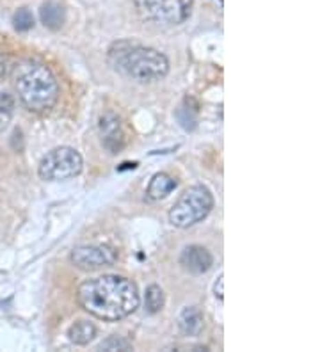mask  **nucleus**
<instances>
[{
  "mask_svg": "<svg viewBox=\"0 0 320 352\" xmlns=\"http://www.w3.org/2000/svg\"><path fill=\"white\" fill-rule=\"evenodd\" d=\"M77 301L93 317L118 322L139 308L141 297L132 279L107 274L82 281L77 288Z\"/></svg>",
  "mask_w": 320,
  "mask_h": 352,
  "instance_id": "obj_1",
  "label": "nucleus"
},
{
  "mask_svg": "<svg viewBox=\"0 0 320 352\" xmlns=\"http://www.w3.org/2000/svg\"><path fill=\"white\" fill-rule=\"evenodd\" d=\"M70 342L75 345H87L96 336V327L87 320H78L68 331Z\"/></svg>",
  "mask_w": 320,
  "mask_h": 352,
  "instance_id": "obj_13",
  "label": "nucleus"
},
{
  "mask_svg": "<svg viewBox=\"0 0 320 352\" xmlns=\"http://www.w3.org/2000/svg\"><path fill=\"white\" fill-rule=\"evenodd\" d=\"M13 23L17 30H20V32H27V30H30L32 27H34V16H32V13H30L29 9L21 8L14 13Z\"/></svg>",
  "mask_w": 320,
  "mask_h": 352,
  "instance_id": "obj_17",
  "label": "nucleus"
},
{
  "mask_svg": "<svg viewBox=\"0 0 320 352\" xmlns=\"http://www.w3.org/2000/svg\"><path fill=\"white\" fill-rule=\"evenodd\" d=\"M222 276H219L217 283H215V297H217L219 301H222L224 299V294H222Z\"/></svg>",
  "mask_w": 320,
  "mask_h": 352,
  "instance_id": "obj_19",
  "label": "nucleus"
},
{
  "mask_svg": "<svg viewBox=\"0 0 320 352\" xmlns=\"http://www.w3.org/2000/svg\"><path fill=\"white\" fill-rule=\"evenodd\" d=\"M100 135H102L103 146L111 153H120L128 142V133L125 129V123L118 114L114 112H107L100 118Z\"/></svg>",
  "mask_w": 320,
  "mask_h": 352,
  "instance_id": "obj_8",
  "label": "nucleus"
},
{
  "mask_svg": "<svg viewBox=\"0 0 320 352\" xmlns=\"http://www.w3.org/2000/svg\"><path fill=\"white\" fill-rule=\"evenodd\" d=\"M39 18H41L43 25L52 30H57L64 23V9L57 2H47L39 9Z\"/></svg>",
  "mask_w": 320,
  "mask_h": 352,
  "instance_id": "obj_12",
  "label": "nucleus"
},
{
  "mask_svg": "<svg viewBox=\"0 0 320 352\" xmlns=\"http://www.w3.org/2000/svg\"><path fill=\"white\" fill-rule=\"evenodd\" d=\"M82 166H84L82 155L75 148H54L43 157L39 164V178L47 182L70 180L73 176L81 175Z\"/></svg>",
  "mask_w": 320,
  "mask_h": 352,
  "instance_id": "obj_6",
  "label": "nucleus"
},
{
  "mask_svg": "<svg viewBox=\"0 0 320 352\" xmlns=\"http://www.w3.org/2000/svg\"><path fill=\"white\" fill-rule=\"evenodd\" d=\"M116 260H118L116 251L107 245H78L72 251L73 265L85 272L112 265Z\"/></svg>",
  "mask_w": 320,
  "mask_h": 352,
  "instance_id": "obj_7",
  "label": "nucleus"
},
{
  "mask_svg": "<svg viewBox=\"0 0 320 352\" xmlns=\"http://www.w3.org/2000/svg\"><path fill=\"white\" fill-rule=\"evenodd\" d=\"M98 351H132V344L128 340L121 338V336H111V338L98 345Z\"/></svg>",
  "mask_w": 320,
  "mask_h": 352,
  "instance_id": "obj_18",
  "label": "nucleus"
},
{
  "mask_svg": "<svg viewBox=\"0 0 320 352\" xmlns=\"http://www.w3.org/2000/svg\"><path fill=\"white\" fill-rule=\"evenodd\" d=\"M109 60L116 72L136 82H155L169 74V60L162 52L141 47L134 41H118L109 50Z\"/></svg>",
  "mask_w": 320,
  "mask_h": 352,
  "instance_id": "obj_3",
  "label": "nucleus"
},
{
  "mask_svg": "<svg viewBox=\"0 0 320 352\" xmlns=\"http://www.w3.org/2000/svg\"><path fill=\"white\" fill-rule=\"evenodd\" d=\"M14 116V96L6 89H0V132H4Z\"/></svg>",
  "mask_w": 320,
  "mask_h": 352,
  "instance_id": "obj_14",
  "label": "nucleus"
},
{
  "mask_svg": "<svg viewBox=\"0 0 320 352\" xmlns=\"http://www.w3.org/2000/svg\"><path fill=\"white\" fill-rule=\"evenodd\" d=\"M212 192L203 185H194V187H189L173 205L169 210V223L175 228L185 230V228L201 223L212 212Z\"/></svg>",
  "mask_w": 320,
  "mask_h": 352,
  "instance_id": "obj_4",
  "label": "nucleus"
},
{
  "mask_svg": "<svg viewBox=\"0 0 320 352\" xmlns=\"http://www.w3.org/2000/svg\"><path fill=\"white\" fill-rule=\"evenodd\" d=\"M14 89L23 107L36 114L54 109L59 98V84L47 65L25 59L14 68Z\"/></svg>",
  "mask_w": 320,
  "mask_h": 352,
  "instance_id": "obj_2",
  "label": "nucleus"
},
{
  "mask_svg": "<svg viewBox=\"0 0 320 352\" xmlns=\"http://www.w3.org/2000/svg\"><path fill=\"white\" fill-rule=\"evenodd\" d=\"M176 185L178 184H176V180L173 176H169L167 173H157V175L151 178V182H149L146 194H148V198L151 199V201H160V199L167 198V196L176 189Z\"/></svg>",
  "mask_w": 320,
  "mask_h": 352,
  "instance_id": "obj_11",
  "label": "nucleus"
},
{
  "mask_svg": "<svg viewBox=\"0 0 320 352\" xmlns=\"http://www.w3.org/2000/svg\"><path fill=\"white\" fill-rule=\"evenodd\" d=\"M180 331L187 336H198L203 329V314L198 306H187L178 315Z\"/></svg>",
  "mask_w": 320,
  "mask_h": 352,
  "instance_id": "obj_10",
  "label": "nucleus"
},
{
  "mask_svg": "<svg viewBox=\"0 0 320 352\" xmlns=\"http://www.w3.org/2000/svg\"><path fill=\"white\" fill-rule=\"evenodd\" d=\"M164 292L162 288L158 287V285H149L146 288V297H145V306L148 309V314H158L160 309L164 308Z\"/></svg>",
  "mask_w": 320,
  "mask_h": 352,
  "instance_id": "obj_15",
  "label": "nucleus"
},
{
  "mask_svg": "<svg viewBox=\"0 0 320 352\" xmlns=\"http://www.w3.org/2000/svg\"><path fill=\"white\" fill-rule=\"evenodd\" d=\"M145 22L157 27H178L191 18L194 0H134Z\"/></svg>",
  "mask_w": 320,
  "mask_h": 352,
  "instance_id": "obj_5",
  "label": "nucleus"
},
{
  "mask_svg": "<svg viewBox=\"0 0 320 352\" xmlns=\"http://www.w3.org/2000/svg\"><path fill=\"white\" fill-rule=\"evenodd\" d=\"M176 116H178L180 125L184 126L185 130L196 129L198 105H194V107H189V102H187V100H185V105H182V107L178 109V112H176Z\"/></svg>",
  "mask_w": 320,
  "mask_h": 352,
  "instance_id": "obj_16",
  "label": "nucleus"
},
{
  "mask_svg": "<svg viewBox=\"0 0 320 352\" xmlns=\"http://www.w3.org/2000/svg\"><path fill=\"white\" fill-rule=\"evenodd\" d=\"M180 263L191 274H205L212 269L213 256L203 245H189L180 256Z\"/></svg>",
  "mask_w": 320,
  "mask_h": 352,
  "instance_id": "obj_9",
  "label": "nucleus"
}]
</instances>
